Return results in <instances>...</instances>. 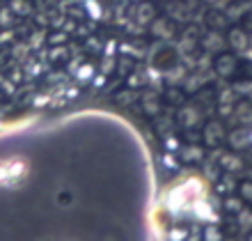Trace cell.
<instances>
[{
    "label": "cell",
    "mask_w": 252,
    "mask_h": 241,
    "mask_svg": "<svg viewBox=\"0 0 252 241\" xmlns=\"http://www.w3.org/2000/svg\"><path fill=\"white\" fill-rule=\"evenodd\" d=\"M248 241H252V232H250V237H248Z\"/></svg>",
    "instance_id": "7a4b0ae2"
},
{
    "label": "cell",
    "mask_w": 252,
    "mask_h": 241,
    "mask_svg": "<svg viewBox=\"0 0 252 241\" xmlns=\"http://www.w3.org/2000/svg\"><path fill=\"white\" fill-rule=\"evenodd\" d=\"M239 198L252 207V179H243L239 184Z\"/></svg>",
    "instance_id": "6da1fadb"
}]
</instances>
